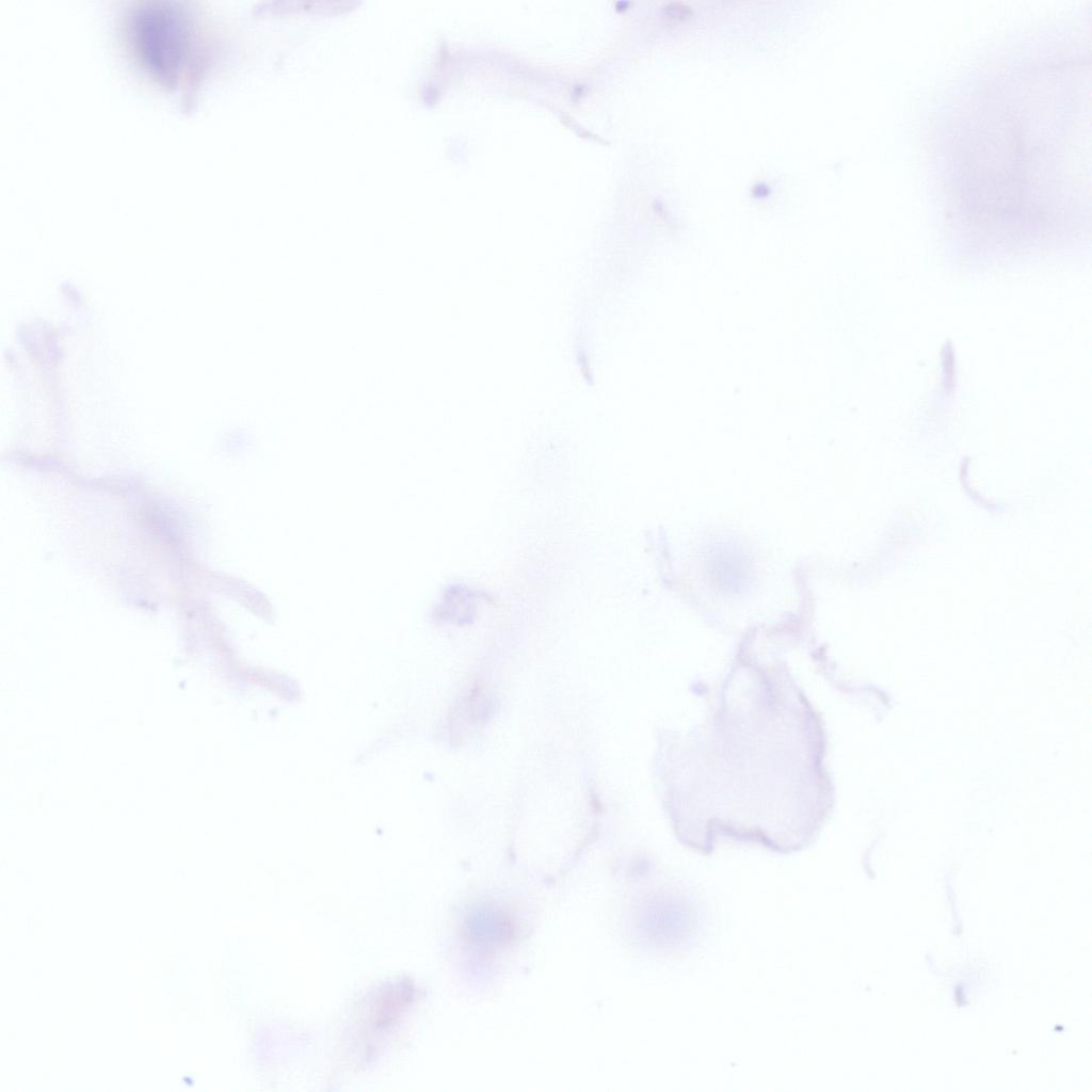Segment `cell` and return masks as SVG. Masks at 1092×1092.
<instances>
[{
  "mask_svg": "<svg viewBox=\"0 0 1092 1092\" xmlns=\"http://www.w3.org/2000/svg\"><path fill=\"white\" fill-rule=\"evenodd\" d=\"M1090 32L1021 35L966 74L935 117L934 171L958 240L990 248L1089 237Z\"/></svg>",
  "mask_w": 1092,
  "mask_h": 1092,
  "instance_id": "1",
  "label": "cell"
},
{
  "mask_svg": "<svg viewBox=\"0 0 1092 1092\" xmlns=\"http://www.w3.org/2000/svg\"><path fill=\"white\" fill-rule=\"evenodd\" d=\"M189 15L174 6H142L131 16L130 34L142 61L157 76L174 82L192 52Z\"/></svg>",
  "mask_w": 1092,
  "mask_h": 1092,
  "instance_id": "2",
  "label": "cell"
}]
</instances>
